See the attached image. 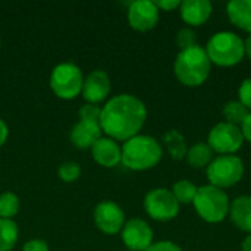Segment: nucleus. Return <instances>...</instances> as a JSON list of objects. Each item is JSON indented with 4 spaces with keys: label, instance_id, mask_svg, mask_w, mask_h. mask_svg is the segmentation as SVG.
Returning <instances> with one entry per match:
<instances>
[{
    "label": "nucleus",
    "instance_id": "e433bc0d",
    "mask_svg": "<svg viewBox=\"0 0 251 251\" xmlns=\"http://www.w3.org/2000/svg\"><path fill=\"white\" fill-rule=\"evenodd\" d=\"M128 251H129V250H128Z\"/></svg>",
    "mask_w": 251,
    "mask_h": 251
},
{
    "label": "nucleus",
    "instance_id": "412c9836",
    "mask_svg": "<svg viewBox=\"0 0 251 251\" xmlns=\"http://www.w3.org/2000/svg\"><path fill=\"white\" fill-rule=\"evenodd\" d=\"M250 110L238 100H231L228 103H225L224 109H222V115L225 118V122L241 126L243 122L246 121V118L249 116Z\"/></svg>",
    "mask_w": 251,
    "mask_h": 251
},
{
    "label": "nucleus",
    "instance_id": "7c9ffc66",
    "mask_svg": "<svg viewBox=\"0 0 251 251\" xmlns=\"http://www.w3.org/2000/svg\"><path fill=\"white\" fill-rule=\"evenodd\" d=\"M22 251H49V246L43 240H31L24 246Z\"/></svg>",
    "mask_w": 251,
    "mask_h": 251
},
{
    "label": "nucleus",
    "instance_id": "423d86ee",
    "mask_svg": "<svg viewBox=\"0 0 251 251\" xmlns=\"http://www.w3.org/2000/svg\"><path fill=\"white\" fill-rule=\"evenodd\" d=\"M210 185L226 190L237 185L244 176V162L237 154L216 156L206 168Z\"/></svg>",
    "mask_w": 251,
    "mask_h": 251
},
{
    "label": "nucleus",
    "instance_id": "9b49d317",
    "mask_svg": "<svg viewBox=\"0 0 251 251\" xmlns=\"http://www.w3.org/2000/svg\"><path fill=\"white\" fill-rule=\"evenodd\" d=\"M125 213L115 201H101L94 209V224L106 235H115L125 225Z\"/></svg>",
    "mask_w": 251,
    "mask_h": 251
},
{
    "label": "nucleus",
    "instance_id": "f257e3e1",
    "mask_svg": "<svg viewBox=\"0 0 251 251\" xmlns=\"http://www.w3.org/2000/svg\"><path fill=\"white\" fill-rule=\"evenodd\" d=\"M147 119V107L132 94H119L110 99L100 115L101 131L115 141H126L140 134Z\"/></svg>",
    "mask_w": 251,
    "mask_h": 251
},
{
    "label": "nucleus",
    "instance_id": "a211bd4d",
    "mask_svg": "<svg viewBox=\"0 0 251 251\" xmlns=\"http://www.w3.org/2000/svg\"><path fill=\"white\" fill-rule=\"evenodd\" d=\"M226 15L232 25L251 34V0H232L226 4Z\"/></svg>",
    "mask_w": 251,
    "mask_h": 251
},
{
    "label": "nucleus",
    "instance_id": "f704fd0d",
    "mask_svg": "<svg viewBox=\"0 0 251 251\" xmlns=\"http://www.w3.org/2000/svg\"><path fill=\"white\" fill-rule=\"evenodd\" d=\"M244 49H246V56L251 60V34H249L247 40H244Z\"/></svg>",
    "mask_w": 251,
    "mask_h": 251
},
{
    "label": "nucleus",
    "instance_id": "bb28decb",
    "mask_svg": "<svg viewBox=\"0 0 251 251\" xmlns=\"http://www.w3.org/2000/svg\"><path fill=\"white\" fill-rule=\"evenodd\" d=\"M100 115H101V109L96 104H84L79 110H78V116L81 121H94V122H100Z\"/></svg>",
    "mask_w": 251,
    "mask_h": 251
},
{
    "label": "nucleus",
    "instance_id": "393cba45",
    "mask_svg": "<svg viewBox=\"0 0 251 251\" xmlns=\"http://www.w3.org/2000/svg\"><path fill=\"white\" fill-rule=\"evenodd\" d=\"M176 46L179 50H187L193 46H197V34L193 28L184 26L176 32Z\"/></svg>",
    "mask_w": 251,
    "mask_h": 251
},
{
    "label": "nucleus",
    "instance_id": "0eeeda50",
    "mask_svg": "<svg viewBox=\"0 0 251 251\" xmlns=\"http://www.w3.org/2000/svg\"><path fill=\"white\" fill-rule=\"evenodd\" d=\"M84 78L81 69L71 62L59 63L50 75L51 91L63 100H72L82 93Z\"/></svg>",
    "mask_w": 251,
    "mask_h": 251
},
{
    "label": "nucleus",
    "instance_id": "f03ea898",
    "mask_svg": "<svg viewBox=\"0 0 251 251\" xmlns=\"http://www.w3.org/2000/svg\"><path fill=\"white\" fill-rule=\"evenodd\" d=\"M212 71V62L206 49L200 44L187 50H179L174 62V74L176 79L185 87L203 85Z\"/></svg>",
    "mask_w": 251,
    "mask_h": 251
},
{
    "label": "nucleus",
    "instance_id": "1a4fd4ad",
    "mask_svg": "<svg viewBox=\"0 0 251 251\" xmlns=\"http://www.w3.org/2000/svg\"><path fill=\"white\" fill-rule=\"evenodd\" d=\"M181 204L168 188H154L144 197L146 213L157 222H169L179 215Z\"/></svg>",
    "mask_w": 251,
    "mask_h": 251
},
{
    "label": "nucleus",
    "instance_id": "a878e982",
    "mask_svg": "<svg viewBox=\"0 0 251 251\" xmlns=\"http://www.w3.org/2000/svg\"><path fill=\"white\" fill-rule=\"evenodd\" d=\"M59 178L65 182H74L81 175V166L75 162H65L59 168Z\"/></svg>",
    "mask_w": 251,
    "mask_h": 251
},
{
    "label": "nucleus",
    "instance_id": "9d476101",
    "mask_svg": "<svg viewBox=\"0 0 251 251\" xmlns=\"http://www.w3.org/2000/svg\"><path fill=\"white\" fill-rule=\"evenodd\" d=\"M121 237L129 251H146L153 244L154 234L151 226L144 219L134 218L125 222Z\"/></svg>",
    "mask_w": 251,
    "mask_h": 251
},
{
    "label": "nucleus",
    "instance_id": "c85d7f7f",
    "mask_svg": "<svg viewBox=\"0 0 251 251\" xmlns=\"http://www.w3.org/2000/svg\"><path fill=\"white\" fill-rule=\"evenodd\" d=\"M146 251H182V249L172 241H159L153 243Z\"/></svg>",
    "mask_w": 251,
    "mask_h": 251
},
{
    "label": "nucleus",
    "instance_id": "6e6552de",
    "mask_svg": "<svg viewBox=\"0 0 251 251\" xmlns=\"http://www.w3.org/2000/svg\"><path fill=\"white\" fill-rule=\"evenodd\" d=\"M207 144L215 153H218V156L235 154L244 144L241 126L228 124L225 121L218 122L207 135Z\"/></svg>",
    "mask_w": 251,
    "mask_h": 251
},
{
    "label": "nucleus",
    "instance_id": "20e7f679",
    "mask_svg": "<svg viewBox=\"0 0 251 251\" xmlns=\"http://www.w3.org/2000/svg\"><path fill=\"white\" fill-rule=\"evenodd\" d=\"M204 49L212 65L221 68H232L241 63L246 56L244 40L232 31L215 32Z\"/></svg>",
    "mask_w": 251,
    "mask_h": 251
},
{
    "label": "nucleus",
    "instance_id": "ddd939ff",
    "mask_svg": "<svg viewBox=\"0 0 251 251\" xmlns=\"http://www.w3.org/2000/svg\"><path fill=\"white\" fill-rule=\"evenodd\" d=\"M110 93V79L103 71H93L85 79L82 85V97L90 104L101 103L107 99Z\"/></svg>",
    "mask_w": 251,
    "mask_h": 251
},
{
    "label": "nucleus",
    "instance_id": "2eb2a0df",
    "mask_svg": "<svg viewBox=\"0 0 251 251\" xmlns=\"http://www.w3.org/2000/svg\"><path fill=\"white\" fill-rule=\"evenodd\" d=\"M93 159L103 168H115L121 163L122 159V149L119 144L109 138L101 137L93 147H91Z\"/></svg>",
    "mask_w": 251,
    "mask_h": 251
},
{
    "label": "nucleus",
    "instance_id": "6ab92c4d",
    "mask_svg": "<svg viewBox=\"0 0 251 251\" xmlns=\"http://www.w3.org/2000/svg\"><path fill=\"white\" fill-rule=\"evenodd\" d=\"M185 159L191 168L203 169V168H207L210 162L215 159V151L210 149L207 143H196L191 147H188Z\"/></svg>",
    "mask_w": 251,
    "mask_h": 251
},
{
    "label": "nucleus",
    "instance_id": "b1692460",
    "mask_svg": "<svg viewBox=\"0 0 251 251\" xmlns=\"http://www.w3.org/2000/svg\"><path fill=\"white\" fill-rule=\"evenodd\" d=\"M21 207L19 199L13 193L0 194V219H12L18 215Z\"/></svg>",
    "mask_w": 251,
    "mask_h": 251
},
{
    "label": "nucleus",
    "instance_id": "c756f323",
    "mask_svg": "<svg viewBox=\"0 0 251 251\" xmlns=\"http://www.w3.org/2000/svg\"><path fill=\"white\" fill-rule=\"evenodd\" d=\"M157 9L159 10H165V12H172L175 9H179L181 3L179 0H159V1H154Z\"/></svg>",
    "mask_w": 251,
    "mask_h": 251
},
{
    "label": "nucleus",
    "instance_id": "f8f14e48",
    "mask_svg": "<svg viewBox=\"0 0 251 251\" xmlns=\"http://www.w3.org/2000/svg\"><path fill=\"white\" fill-rule=\"evenodd\" d=\"M160 18V10L154 1L135 0L128 7V24L132 29L147 32L153 29Z\"/></svg>",
    "mask_w": 251,
    "mask_h": 251
},
{
    "label": "nucleus",
    "instance_id": "4468645a",
    "mask_svg": "<svg viewBox=\"0 0 251 251\" xmlns=\"http://www.w3.org/2000/svg\"><path fill=\"white\" fill-rule=\"evenodd\" d=\"M213 12V4L209 0H184L179 6L181 19L187 26L194 28L206 24Z\"/></svg>",
    "mask_w": 251,
    "mask_h": 251
},
{
    "label": "nucleus",
    "instance_id": "72a5a7b5",
    "mask_svg": "<svg viewBox=\"0 0 251 251\" xmlns=\"http://www.w3.org/2000/svg\"><path fill=\"white\" fill-rule=\"evenodd\" d=\"M241 251H251V234H249L241 244Z\"/></svg>",
    "mask_w": 251,
    "mask_h": 251
},
{
    "label": "nucleus",
    "instance_id": "7ed1b4c3",
    "mask_svg": "<svg viewBox=\"0 0 251 251\" xmlns=\"http://www.w3.org/2000/svg\"><path fill=\"white\" fill-rule=\"evenodd\" d=\"M121 163L137 172L149 171L157 166L163 157L162 144L151 135L138 134L124 143Z\"/></svg>",
    "mask_w": 251,
    "mask_h": 251
},
{
    "label": "nucleus",
    "instance_id": "2f4dec72",
    "mask_svg": "<svg viewBox=\"0 0 251 251\" xmlns=\"http://www.w3.org/2000/svg\"><path fill=\"white\" fill-rule=\"evenodd\" d=\"M241 131L244 135V141H249L251 144V112L249 113V116L246 118V121L241 125Z\"/></svg>",
    "mask_w": 251,
    "mask_h": 251
},
{
    "label": "nucleus",
    "instance_id": "39448f33",
    "mask_svg": "<svg viewBox=\"0 0 251 251\" xmlns=\"http://www.w3.org/2000/svg\"><path fill=\"white\" fill-rule=\"evenodd\" d=\"M193 206L197 215L207 224H221L229 216L231 201L225 190L213 185L199 187Z\"/></svg>",
    "mask_w": 251,
    "mask_h": 251
},
{
    "label": "nucleus",
    "instance_id": "c9c22d12",
    "mask_svg": "<svg viewBox=\"0 0 251 251\" xmlns=\"http://www.w3.org/2000/svg\"><path fill=\"white\" fill-rule=\"evenodd\" d=\"M0 46H1V40H0Z\"/></svg>",
    "mask_w": 251,
    "mask_h": 251
},
{
    "label": "nucleus",
    "instance_id": "4be33fe9",
    "mask_svg": "<svg viewBox=\"0 0 251 251\" xmlns=\"http://www.w3.org/2000/svg\"><path fill=\"white\" fill-rule=\"evenodd\" d=\"M19 229L12 219H0V251H10L18 241Z\"/></svg>",
    "mask_w": 251,
    "mask_h": 251
},
{
    "label": "nucleus",
    "instance_id": "dca6fc26",
    "mask_svg": "<svg viewBox=\"0 0 251 251\" xmlns=\"http://www.w3.org/2000/svg\"><path fill=\"white\" fill-rule=\"evenodd\" d=\"M100 122L94 121H81L71 131V141L78 149H90L101 138Z\"/></svg>",
    "mask_w": 251,
    "mask_h": 251
},
{
    "label": "nucleus",
    "instance_id": "cd10ccee",
    "mask_svg": "<svg viewBox=\"0 0 251 251\" xmlns=\"http://www.w3.org/2000/svg\"><path fill=\"white\" fill-rule=\"evenodd\" d=\"M238 101H241L251 112V76L246 78L238 87Z\"/></svg>",
    "mask_w": 251,
    "mask_h": 251
},
{
    "label": "nucleus",
    "instance_id": "473e14b6",
    "mask_svg": "<svg viewBox=\"0 0 251 251\" xmlns=\"http://www.w3.org/2000/svg\"><path fill=\"white\" fill-rule=\"evenodd\" d=\"M9 137V129H7V125L4 124V121L0 119V147L6 143Z\"/></svg>",
    "mask_w": 251,
    "mask_h": 251
},
{
    "label": "nucleus",
    "instance_id": "aec40b11",
    "mask_svg": "<svg viewBox=\"0 0 251 251\" xmlns=\"http://www.w3.org/2000/svg\"><path fill=\"white\" fill-rule=\"evenodd\" d=\"M163 144L166 147V151L169 153V156L174 160L179 162V160L185 159L188 146H187L185 137L178 129H169L163 135Z\"/></svg>",
    "mask_w": 251,
    "mask_h": 251
},
{
    "label": "nucleus",
    "instance_id": "5701e85b",
    "mask_svg": "<svg viewBox=\"0 0 251 251\" xmlns=\"http://www.w3.org/2000/svg\"><path fill=\"white\" fill-rule=\"evenodd\" d=\"M199 187L190 179H179L172 187V194L179 204H193Z\"/></svg>",
    "mask_w": 251,
    "mask_h": 251
},
{
    "label": "nucleus",
    "instance_id": "f3484780",
    "mask_svg": "<svg viewBox=\"0 0 251 251\" xmlns=\"http://www.w3.org/2000/svg\"><path fill=\"white\" fill-rule=\"evenodd\" d=\"M229 218L235 228L251 234V196H240L231 201Z\"/></svg>",
    "mask_w": 251,
    "mask_h": 251
}]
</instances>
